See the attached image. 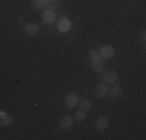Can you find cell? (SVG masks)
<instances>
[{
  "label": "cell",
  "instance_id": "1",
  "mask_svg": "<svg viewBox=\"0 0 146 140\" xmlns=\"http://www.w3.org/2000/svg\"><path fill=\"white\" fill-rule=\"evenodd\" d=\"M56 9H58V5L54 3H50V6L45 8V11L42 13V20L48 25H51L53 22H56Z\"/></svg>",
  "mask_w": 146,
  "mask_h": 140
},
{
  "label": "cell",
  "instance_id": "2",
  "mask_svg": "<svg viewBox=\"0 0 146 140\" xmlns=\"http://www.w3.org/2000/svg\"><path fill=\"white\" fill-rule=\"evenodd\" d=\"M64 103H65V106H67L68 109H75V107L78 106V103H79L78 93L76 92H68L64 98Z\"/></svg>",
  "mask_w": 146,
  "mask_h": 140
},
{
  "label": "cell",
  "instance_id": "3",
  "mask_svg": "<svg viewBox=\"0 0 146 140\" xmlns=\"http://www.w3.org/2000/svg\"><path fill=\"white\" fill-rule=\"evenodd\" d=\"M118 81V75L115 70H104L103 72V83L107 86H112Z\"/></svg>",
  "mask_w": 146,
  "mask_h": 140
},
{
  "label": "cell",
  "instance_id": "4",
  "mask_svg": "<svg viewBox=\"0 0 146 140\" xmlns=\"http://www.w3.org/2000/svg\"><path fill=\"white\" fill-rule=\"evenodd\" d=\"M100 51V56H101V59H110L115 56V48L112 47V45L106 44V45H101V47L98 48Z\"/></svg>",
  "mask_w": 146,
  "mask_h": 140
},
{
  "label": "cell",
  "instance_id": "5",
  "mask_svg": "<svg viewBox=\"0 0 146 140\" xmlns=\"http://www.w3.org/2000/svg\"><path fill=\"white\" fill-rule=\"evenodd\" d=\"M121 95H123V89L118 83L112 84V87H109V95L107 97H110V100H118Z\"/></svg>",
  "mask_w": 146,
  "mask_h": 140
},
{
  "label": "cell",
  "instance_id": "6",
  "mask_svg": "<svg viewBox=\"0 0 146 140\" xmlns=\"http://www.w3.org/2000/svg\"><path fill=\"white\" fill-rule=\"evenodd\" d=\"M73 123H75V120H73L72 115H64V117L61 118V121H59V126H61L62 131H68L73 126Z\"/></svg>",
  "mask_w": 146,
  "mask_h": 140
},
{
  "label": "cell",
  "instance_id": "7",
  "mask_svg": "<svg viewBox=\"0 0 146 140\" xmlns=\"http://www.w3.org/2000/svg\"><path fill=\"white\" fill-rule=\"evenodd\" d=\"M39 30H40V27L37 25V23H34V22H30V23H25V34L27 36H37V33H39Z\"/></svg>",
  "mask_w": 146,
  "mask_h": 140
},
{
  "label": "cell",
  "instance_id": "8",
  "mask_svg": "<svg viewBox=\"0 0 146 140\" xmlns=\"http://www.w3.org/2000/svg\"><path fill=\"white\" fill-rule=\"evenodd\" d=\"M107 126H109V118H107L106 115H100L95 121V128L98 129V131H104Z\"/></svg>",
  "mask_w": 146,
  "mask_h": 140
},
{
  "label": "cell",
  "instance_id": "9",
  "mask_svg": "<svg viewBox=\"0 0 146 140\" xmlns=\"http://www.w3.org/2000/svg\"><path fill=\"white\" fill-rule=\"evenodd\" d=\"M95 95L98 97V98H106L107 95H109V87H107V84H98L96 86V89H95Z\"/></svg>",
  "mask_w": 146,
  "mask_h": 140
},
{
  "label": "cell",
  "instance_id": "10",
  "mask_svg": "<svg viewBox=\"0 0 146 140\" xmlns=\"http://www.w3.org/2000/svg\"><path fill=\"white\" fill-rule=\"evenodd\" d=\"M70 20L67 19V17H62V19L58 20V30L59 31H68L70 30Z\"/></svg>",
  "mask_w": 146,
  "mask_h": 140
},
{
  "label": "cell",
  "instance_id": "11",
  "mask_svg": "<svg viewBox=\"0 0 146 140\" xmlns=\"http://www.w3.org/2000/svg\"><path fill=\"white\" fill-rule=\"evenodd\" d=\"M92 70L95 73H103L104 72V64L101 59H96V61H92Z\"/></svg>",
  "mask_w": 146,
  "mask_h": 140
},
{
  "label": "cell",
  "instance_id": "12",
  "mask_svg": "<svg viewBox=\"0 0 146 140\" xmlns=\"http://www.w3.org/2000/svg\"><path fill=\"white\" fill-rule=\"evenodd\" d=\"M78 104L81 106V109L86 111V112H89V111L93 107V103L89 100V98H84V100H81V98H79V103H78Z\"/></svg>",
  "mask_w": 146,
  "mask_h": 140
},
{
  "label": "cell",
  "instance_id": "13",
  "mask_svg": "<svg viewBox=\"0 0 146 140\" xmlns=\"http://www.w3.org/2000/svg\"><path fill=\"white\" fill-rule=\"evenodd\" d=\"M31 5L36 9H42V8H47L50 5V2L48 0H31Z\"/></svg>",
  "mask_w": 146,
  "mask_h": 140
},
{
  "label": "cell",
  "instance_id": "14",
  "mask_svg": "<svg viewBox=\"0 0 146 140\" xmlns=\"http://www.w3.org/2000/svg\"><path fill=\"white\" fill-rule=\"evenodd\" d=\"M86 117H87V112L82 111V109H79V111L75 112V115H73V120H75V121H84Z\"/></svg>",
  "mask_w": 146,
  "mask_h": 140
},
{
  "label": "cell",
  "instance_id": "15",
  "mask_svg": "<svg viewBox=\"0 0 146 140\" xmlns=\"http://www.w3.org/2000/svg\"><path fill=\"white\" fill-rule=\"evenodd\" d=\"M11 121H13V117L5 115L3 112H0V126H8Z\"/></svg>",
  "mask_w": 146,
  "mask_h": 140
},
{
  "label": "cell",
  "instance_id": "16",
  "mask_svg": "<svg viewBox=\"0 0 146 140\" xmlns=\"http://www.w3.org/2000/svg\"><path fill=\"white\" fill-rule=\"evenodd\" d=\"M89 59H90V62H92V61H96V59H101L98 48H93V50H90V53H89Z\"/></svg>",
  "mask_w": 146,
  "mask_h": 140
},
{
  "label": "cell",
  "instance_id": "17",
  "mask_svg": "<svg viewBox=\"0 0 146 140\" xmlns=\"http://www.w3.org/2000/svg\"><path fill=\"white\" fill-rule=\"evenodd\" d=\"M140 39H141V41H145V39H146V33H145V30H141V31H140Z\"/></svg>",
  "mask_w": 146,
  "mask_h": 140
},
{
  "label": "cell",
  "instance_id": "18",
  "mask_svg": "<svg viewBox=\"0 0 146 140\" xmlns=\"http://www.w3.org/2000/svg\"><path fill=\"white\" fill-rule=\"evenodd\" d=\"M48 2H50V3H54V5H56V3L59 2V0H48Z\"/></svg>",
  "mask_w": 146,
  "mask_h": 140
}]
</instances>
